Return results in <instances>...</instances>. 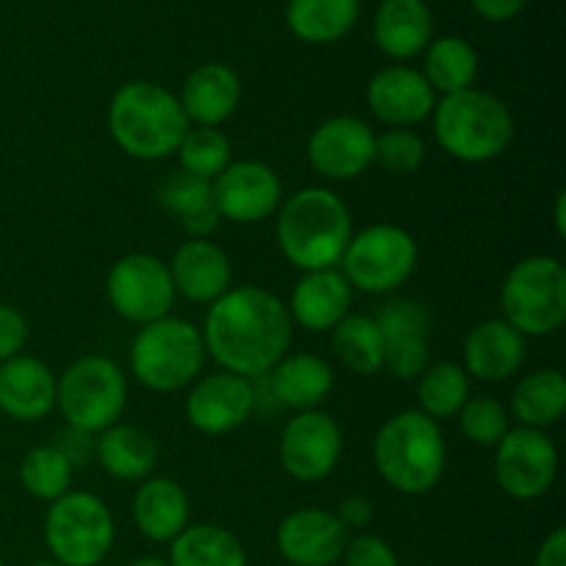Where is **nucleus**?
Wrapping results in <instances>:
<instances>
[{
    "mask_svg": "<svg viewBox=\"0 0 566 566\" xmlns=\"http://www.w3.org/2000/svg\"><path fill=\"white\" fill-rule=\"evenodd\" d=\"M133 523L149 542H175L191 520L188 492L171 479H144L133 495Z\"/></svg>",
    "mask_w": 566,
    "mask_h": 566,
    "instance_id": "393cba45",
    "label": "nucleus"
},
{
    "mask_svg": "<svg viewBox=\"0 0 566 566\" xmlns=\"http://www.w3.org/2000/svg\"><path fill=\"white\" fill-rule=\"evenodd\" d=\"M343 562L346 566H398V556L381 536L359 534L348 539Z\"/></svg>",
    "mask_w": 566,
    "mask_h": 566,
    "instance_id": "a19ab883",
    "label": "nucleus"
},
{
    "mask_svg": "<svg viewBox=\"0 0 566 566\" xmlns=\"http://www.w3.org/2000/svg\"><path fill=\"white\" fill-rule=\"evenodd\" d=\"M59 379L36 357H20L0 363V412L20 423H36L55 409Z\"/></svg>",
    "mask_w": 566,
    "mask_h": 566,
    "instance_id": "aec40b11",
    "label": "nucleus"
},
{
    "mask_svg": "<svg viewBox=\"0 0 566 566\" xmlns=\"http://www.w3.org/2000/svg\"><path fill=\"white\" fill-rule=\"evenodd\" d=\"M343 276L363 293H390L418 269V243L398 224H370L343 252Z\"/></svg>",
    "mask_w": 566,
    "mask_h": 566,
    "instance_id": "9d476101",
    "label": "nucleus"
},
{
    "mask_svg": "<svg viewBox=\"0 0 566 566\" xmlns=\"http://www.w3.org/2000/svg\"><path fill=\"white\" fill-rule=\"evenodd\" d=\"M216 210L232 224H258L282 205V180L269 164L235 160L213 180Z\"/></svg>",
    "mask_w": 566,
    "mask_h": 566,
    "instance_id": "2eb2a0df",
    "label": "nucleus"
},
{
    "mask_svg": "<svg viewBox=\"0 0 566 566\" xmlns=\"http://www.w3.org/2000/svg\"><path fill=\"white\" fill-rule=\"evenodd\" d=\"M208 359L202 332L191 321L166 318L142 326L130 346V374L153 392H175L199 379Z\"/></svg>",
    "mask_w": 566,
    "mask_h": 566,
    "instance_id": "423d86ee",
    "label": "nucleus"
},
{
    "mask_svg": "<svg viewBox=\"0 0 566 566\" xmlns=\"http://www.w3.org/2000/svg\"><path fill=\"white\" fill-rule=\"evenodd\" d=\"M271 390L282 407L293 412L318 409L335 387V370L324 357L310 352L285 354L271 368Z\"/></svg>",
    "mask_w": 566,
    "mask_h": 566,
    "instance_id": "a878e982",
    "label": "nucleus"
},
{
    "mask_svg": "<svg viewBox=\"0 0 566 566\" xmlns=\"http://www.w3.org/2000/svg\"><path fill=\"white\" fill-rule=\"evenodd\" d=\"M370 114L387 127H415L434 114L437 94L412 66L392 64L376 72L365 88Z\"/></svg>",
    "mask_w": 566,
    "mask_h": 566,
    "instance_id": "a211bd4d",
    "label": "nucleus"
},
{
    "mask_svg": "<svg viewBox=\"0 0 566 566\" xmlns=\"http://www.w3.org/2000/svg\"><path fill=\"white\" fill-rule=\"evenodd\" d=\"M374 321L379 324L385 340L401 335H429V310L412 298H392L379 310Z\"/></svg>",
    "mask_w": 566,
    "mask_h": 566,
    "instance_id": "ea45409f",
    "label": "nucleus"
},
{
    "mask_svg": "<svg viewBox=\"0 0 566 566\" xmlns=\"http://www.w3.org/2000/svg\"><path fill=\"white\" fill-rule=\"evenodd\" d=\"M374 462L381 481L403 495H423L440 484L448 448L437 420L420 409L392 415L374 437Z\"/></svg>",
    "mask_w": 566,
    "mask_h": 566,
    "instance_id": "20e7f679",
    "label": "nucleus"
},
{
    "mask_svg": "<svg viewBox=\"0 0 566 566\" xmlns=\"http://www.w3.org/2000/svg\"><path fill=\"white\" fill-rule=\"evenodd\" d=\"M177 99H180L188 122H193L197 127H219L241 105V77L221 61L199 64L186 77Z\"/></svg>",
    "mask_w": 566,
    "mask_h": 566,
    "instance_id": "5701e85b",
    "label": "nucleus"
},
{
    "mask_svg": "<svg viewBox=\"0 0 566 566\" xmlns=\"http://www.w3.org/2000/svg\"><path fill=\"white\" fill-rule=\"evenodd\" d=\"M186 111L177 94L153 81L119 86L108 105V130L116 147L138 160H164L177 153L188 133Z\"/></svg>",
    "mask_w": 566,
    "mask_h": 566,
    "instance_id": "7ed1b4c3",
    "label": "nucleus"
},
{
    "mask_svg": "<svg viewBox=\"0 0 566 566\" xmlns=\"http://www.w3.org/2000/svg\"><path fill=\"white\" fill-rule=\"evenodd\" d=\"M434 136L462 164H490L514 138V116L501 97L481 88L448 94L434 105Z\"/></svg>",
    "mask_w": 566,
    "mask_h": 566,
    "instance_id": "39448f33",
    "label": "nucleus"
},
{
    "mask_svg": "<svg viewBox=\"0 0 566 566\" xmlns=\"http://www.w3.org/2000/svg\"><path fill=\"white\" fill-rule=\"evenodd\" d=\"M105 293L114 313L138 326L171 315L177 296L169 265L147 252H133L116 260L105 280Z\"/></svg>",
    "mask_w": 566,
    "mask_h": 566,
    "instance_id": "9b49d317",
    "label": "nucleus"
},
{
    "mask_svg": "<svg viewBox=\"0 0 566 566\" xmlns=\"http://www.w3.org/2000/svg\"><path fill=\"white\" fill-rule=\"evenodd\" d=\"M470 398V376L457 363H431L418 379L420 412L431 420L457 418Z\"/></svg>",
    "mask_w": 566,
    "mask_h": 566,
    "instance_id": "72a5a7b5",
    "label": "nucleus"
},
{
    "mask_svg": "<svg viewBox=\"0 0 566 566\" xmlns=\"http://www.w3.org/2000/svg\"><path fill=\"white\" fill-rule=\"evenodd\" d=\"M431 365L429 343L423 335H401L390 337L385 346V368H390L392 376L403 381H412L423 376V370Z\"/></svg>",
    "mask_w": 566,
    "mask_h": 566,
    "instance_id": "58836bf2",
    "label": "nucleus"
},
{
    "mask_svg": "<svg viewBox=\"0 0 566 566\" xmlns=\"http://www.w3.org/2000/svg\"><path fill=\"white\" fill-rule=\"evenodd\" d=\"M205 352L227 374L243 379L269 376L287 354L293 321L276 293L258 285L230 287L205 315Z\"/></svg>",
    "mask_w": 566,
    "mask_h": 566,
    "instance_id": "f257e3e1",
    "label": "nucleus"
},
{
    "mask_svg": "<svg viewBox=\"0 0 566 566\" xmlns=\"http://www.w3.org/2000/svg\"><path fill=\"white\" fill-rule=\"evenodd\" d=\"M348 545V528L326 509H296L276 528V551L293 566H332Z\"/></svg>",
    "mask_w": 566,
    "mask_h": 566,
    "instance_id": "f3484780",
    "label": "nucleus"
},
{
    "mask_svg": "<svg viewBox=\"0 0 566 566\" xmlns=\"http://www.w3.org/2000/svg\"><path fill=\"white\" fill-rule=\"evenodd\" d=\"M343 457V431L332 415L321 409L296 412L280 440V462L291 479L318 484L335 473Z\"/></svg>",
    "mask_w": 566,
    "mask_h": 566,
    "instance_id": "ddd939ff",
    "label": "nucleus"
},
{
    "mask_svg": "<svg viewBox=\"0 0 566 566\" xmlns=\"http://www.w3.org/2000/svg\"><path fill=\"white\" fill-rule=\"evenodd\" d=\"M426 158V144L412 127H390L376 136L374 164L387 169L390 175H412L420 169Z\"/></svg>",
    "mask_w": 566,
    "mask_h": 566,
    "instance_id": "4c0bfd02",
    "label": "nucleus"
},
{
    "mask_svg": "<svg viewBox=\"0 0 566 566\" xmlns=\"http://www.w3.org/2000/svg\"><path fill=\"white\" fill-rule=\"evenodd\" d=\"M55 407L66 426L83 434H103L119 423L127 407L125 370L108 357L88 354L75 359L59 379Z\"/></svg>",
    "mask_w": 566,
    "mask_h": 566,
    "instance_id": "6e6552de",
    "label": "nucleus"
},
{
    "mask_svg": "<svg viewBox=\"0 0 566 566\" xmlns=\"http://www.w3.org/2000/svg\"><path fill=\"white\" fill-rule=\"evenodd\" d=\"M28 343V321L11 304H0V363L20 357Z\"/></svg>",
    "mask_w": 566,
    "mask_h": 566,
    "instance_id": "79ce46f5",
    "label": "nucleus"
},
{
    "mask_svg": "<svg viewBox=\"0 0 566 566\" xmlns=\"http://www.w3.org/2000/svg\"><path fill=\"white\" fill-rule=\"evenodd\" d=\"M553 221H556V232L558 238L566 235V191L556 193V213H553Z\"/></svg>",
    "mask_w": 566,
    "mask_h": 566,
    "instance_id": "49530a36",
    "label": "nucleus"
},
{
    "mask_svg": "<svg viewBox=\"0 0 566 566\" xmlns=\"http://www.w3.org/2000/svg\"><path fill=\"white\" fill-rule=\"evenodd\" d=\"M525 363V337L503 318L481 321L464 337V374L479 381H509Z\"/></svg>",
    "mask_w": 566,
    "mask_h": 566,
    "instance_id": "4be33fe9",
    "label": "nucleus"
},
{
    "mask_svg": "<svg viewBox=\"0 0 566 566\" xmlns=\"http://www.w3.org/2000/svg\"><path fill=\"white\" fill-rule=\"evenodd\" d=\"M335 514L348 531L363 528V525H368L370 517H374V503L363 495H352V497H346L340 506H337Z\"/></svg>",
    "mask_w": 566,
    "mask_h": 566,
    "instance_id": "c03bdc74",
    "label": "nucleus"
},
{
    "mask_svg": "<svg viewBox=\"0 0 566 566\" xmlns=\"http://www.w3.org/2000/svg\"><path fill=\"white\" fill-rule=\"evenodd\" d=\"M423 77L434 94H459L464 88H473L479 77V53L473 44L462 36H440L431 39L423 50Z\"/></svg>",
    "mask_w": 566,
    "mask_h": 566,
    "instance_id": "2f4dec72",
    "label": "nucleus"
},
{
    "mask_svg": "<svg viewBox=\"0 0 566 566\" xmlns=\"http://www.w3.org/2000/svg\"><path fill=\"white\" fill-rule=\"evenodd\" d=\"M434 39V14L426 0H381L374 14V42L387 59L409 61Z\"/></svg>",
    "mask_w": 566,
    "mask_h": 566,
    "instance_id": "b1692460",
    "label": "nucleus"
},
{
    "mask_svg": "<svg viewBox=\"0 0 566 566\" xmlns=\"http://www.w3.org/2000/svg\"><path fill=\"white\" fill-rule=\"evenodd\" d=\"M475 14L486 22H509L520 17L528 6V0H470Z\"/></svg>",
    "mask_w": 566,
    "mask_h": 566,
    "instance_id": "37998d69",
    "label": "nucleus"
},
{
    "mask_svg": "<svg viewBox=\"0 0 566 566\" xmlns=\"http://www.w3.org/2000/svg\"><path fill=\"white\" fill-rule=\"evenodd\" d=\"M177 158L182 171L213 182L232 164L230 138L219 127H188L177 147Z\"/></svg>",
    "mask_w": 566,
    "mask_h": 566,
    "instance_id": "c9c22d12",
    "label": "nucleus"
},
{
    "mask_svg": "<svg viewBox=\"0 0 566 566\" xmlns=\"http://www.w3.org/2000/svg\"><path fill=\"white\" fill-rule=\"evenodd\" d=\"M566 409V376L558 368H539L525 374L512 392L509 415L525 429H551Z\"/></svg>",
    "mask_w": 566,
    "mask_h": 566,
    "instance_id": "c756f323",
    "label": "nucleus"
},
{
    "mask_svg": "<svg viewBox=\"0 0 566 566\" xmlns=\"http://www.w3.org/2000/svg\"><path fill=\"white\" fill-rule=\"evenodd\" d=\"M31 566H64V564H59V562H53V558H48V562H33Z\"/></svg>",
    "mask_w": 566,
    "mask_h": 566,
    "instance_id": "09e8293b",
    "label": "nucleus"
},
{
    "mask_svg": "<svg viewBox=\"0 0 566 566\" xmlns=\"http://www.w3.org/2000/svg\"><path fill=\"white\" fill-rule=\"evenodd\" d=\"M385 335L370 315L348 313L332 329V348L337 359L357 376H374L385 368Z\"/></svg>",
    "mask_w": 566,
    "mask_h": 566,
    "instance_id": "473e14b6",
    "label": "nucleus"
},
{
    "mask_svg": "<svg viewBox=\"0 0 566 566\" xmlns=\"http://www.w3.org/2000/svg\"><path fill=\"white\" fill-rule=\"evenodd\" d=\"M503 321L523 337L553 335L566 321V269L558 258L534 254L514 265L501 285Z\"/></svg>",
    "mask_w": 566,
    "mask_h": 566,
    "instance_id": "0eeeda50",
    "label": "nucleus"
},
{
    "mask_svg": "<svg viewBox=\"0 0 566 566\" xmlns=\"http://www.w3.org/2000/svg\"><path fill=\"white\" fill-rule=\"evenodd\" d=\"M0 566H6V564H3V562H0Z\"/></svg>",
    "mask_w": 566,
    "mask_h": 566,
    "instance_id": "8fccbe9b",
    "label": "nucleus"
},
{
    "mask_svg": "<svg viewBox=\"0 0 566 566\" xmlns=\"http://www.w3.org/2000/svg\"><path fill=\"white\" fill-rule=\"evenodd\" d=\"M72 468L75 464L64 457L55 446H36L22 457L20 481L22 490L36 501H59L70 492Z\"/></svg>",
    "mask_w": 566,
    "mask_h": 566,
    "instance_id": "f704fd0d",
    "label": "nucleus"
},
{
    "mask_svg": "<svg viewBox=\"0 0 566 566\" xmlns=\"http://www.w3.org/2000/svg\"><path fill=\"white\" fill-rule=\"evenodd\" d=\"M114 514L94 492L70 490L44 514V545L64 566H97L114 547Z\"/></svg>",
    "mask_w": 566,
    "mask_h": 566,
    "instance_id": "1a4fd4ad",
    "label": "nucleus"
},
{
    "mask_svg": "<svg viewBox=\"0 0 566 566\" xmlns=\"http://www.w3.org/2000/svg\"><path fill=\"white\" fill-rule=\"evenodd\" d=\"M534 566H566V531L556 528L536 553Z\"/></svg>",
    "mask_w": 566,
    "mask_h": 566,
    "instance_id": "a18cd8bd",
    "label": "nucleus"
},
{
    "mask_svg": "<svg viewBox=\"0 0 566 566\" xmlns=\"http://www.w3.org/2000/svg\"><path fill=\"white\" fill-rule=\"evenodd\" d=\"M363 0H287L285 22L304 44L340 42L357 25Z\"/></svg>",
    "mask_w": 566,
    "mask_h": 566,
    "instance_id": "c85d7f7f",
    "label": "nucleus"
},
{
    "mask_svg": "<svg viewBox=\"0 0 566 566\" xmlns=\"http://www.w3.org/2000/svg\"><path fill=\"white\" fill-rule=\"evenodd\" d=\"M459 426L473 446L495 448L512 429V415L497 398L470 396L459 409Z\"/></svg>",
    "mask_w": 566,
    "mask_h": 566,
    "instance_id": "e433bc0d",
    "label": "nucleus"
},
{
    "mask_svg": "<svg viewBox=\"0 0 566 566\" xmlns=\"http://www.w3.org/2000/svg\"><path fill=\"white\" fill-rule=\"evenodd\" d=\"M158 202L188 232V238H208L219 230L221 216L216 210L213 182L210 180L193 177L182 169L171 171L160 182Z\"/></svg>",
    "mask_w": 566,
    "mask_h": 566,
    "instance_id": "bb28decb",
    "label": "nucleus"
},
{
    "mask_svg": "<svg viewBox=\"0 0 566 566\" xmlns=\"http://www.w3.org/2000/svg\"><path fill=\"white\" fill-rule=\"evenodd\" d=\"M352 235V213L329 188H302L276 210V241L298 271L337 269Z\"/></svg>",
    "mask_w": 566,
    "mask_h": 566,
    "instance_id": "f03ea898",
    "label": "nucleus"
},
{
    "mask_svg": "<svg viewBox=\"0 0 566 566\" xmlns=\"http://www.w3.org/2000/svg\"><path fill=\"white\" fill-rule=\"evenodd\" d=\"M354 287L337 269L304 271L293 285L287 313L293 324L307 332H332L352 310Z\"/></svg>",
    "mask_w": 566,
    "mask_h": 566,
    "instance_id": "412c9836",
    "label": "nucleus"
},
{
    "mask_svg": "<svg viewBox=\"0 0 566 566\" xmlns=\"http://www.w3.org/2000/svg\"><path fill=\"white\" fill-rule=\"evenodd\" d=\"M558 475V448L539 429H509L495 446V481L514 501H536Z\"/></svg>",
    "mask_w": 566,
    "mask_h": 566,
    "instance_id": "f8f14e48",
    "label": "nucleus"
},
{
    "mask_svg": "<svg viewBox=\"0 0 566 566\" xmlns=\"http://www.w3.org/2000/svg\"><path fill=\"white\" fill-rule=\"evenodd\" d=\"M169 566H249L241 539L224 525H188L171 542Z\"/></svg>",
    "mask_w": 566,
    "mask_h": 566,
    "instance_id": "7c9ffc66",
    "label": "nucleus"
},
{
    "mask_svg": "<svg viewBox=\"0 0 566 566\" xmlns=\"http://www.w3.org/2000/svg\"><path fill=\"white\" fill-rule=\"evenodd\" d=\"M130 566H169V562H164V558L158 556H144V558H136Z\"/></svg>",
    "mask_w": 566,
    "mask_h": 566,
    "instance_id": "de8ad7c7",
    "label": "nucleus"
},
{
    "mask_svg": "<svg viewBox=\"0 0 566 566\" xmlns=\"http://www.w3.org/2000/svg\"><path fill=\"white\" fill-rule=\"evenodd\" d=\"M374 153L376 133L352 114L321 122L307 142L310 166L326 180H357L374 166Z\"/></svg>",
    "mask_w": 566,
    "mask_h": 566,
    "instance_id": "4468645a",
    "label": "nucleus"
},
{
    "mask_svg": "<svg viewBox=\"0 0 566 566\" xmlns=\"http://www.w3.org/2000/svg\"><path fill=\"white\" fill-rule=\"evenodd\" d=\"M169 274L175 291L193 304H213L232 287V265L224 249L208 238H188L177 247Z\"/></svg>",
    "mask_w": 566,
    "mask_h": 566,
    "instance_id": "6ab92c4d",
    "label": "nucleus"
},
{
    "mask_svg": "<svg viewBox=\"0 0 566 566\" xmlns=\"http://www.w3.org/2000/svg\"><path fill=\"white\" fill-rule=\"evenodd\" d=\"M94 457L111 479L144 481L158 464V446H155L153 434H147L138 426L116 423L105 429L103 434H97Z\"/></svg>",
    "mask_w": 566,
    "mask_h": 566,
    "instance_id": "cd10ccee",
    "label": "nucleus"
},
{
    "mask_svg": "<svg viewBox=\"0 0 566 566\" xmlns=\"http://www.w3.org/2000/svg\"><path fill=\"white\" fill-rule=\"evenodd\" d=\"M258 407L252 379L227 374H210L191 387L186 398V418L199 434L221 437L241 429Z\"/></svg>",
    "mask_w": 566,
    "mask_h": 566,
    "instance_id": "dca6fc26",
    "label": "nucleus"
}]
</instances>
